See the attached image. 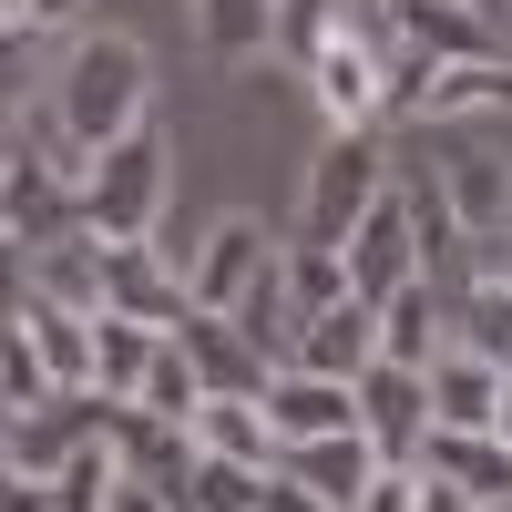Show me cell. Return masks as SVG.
<instances>
[{"mask_svg":"<svg viewBox=\"0 0 512 512\" xmlns=\"http://www.w3.org/2000/svg\"><path fill=\"white\" fill-rule=\"evenodd\" d=\"M134 410H154V420H195V410H205V379H195V359H185L175 328H164V349H154V369H144Z\"/></svg>","mask_w":512,"mask_h":512,"instance_id":"cell-25","label":"cell"},{"mask_svg":"<svg viewBox=\"0 0 512 512\" xmlns=\"http://www.w3.org/2000/svg\"><path fill=\"white\" fill-rule=\"evenodd\" d=\"M195 31L216 62H267L277 52V0H195Z\"/></svg>","mask_w":512,"mask_h":512,"instance_id":"cell-24","label":"cell"},{"mask_svg":"<svg viewBox=\"0 0 512 512\" xmlns=\"http://www.w3.org/2000/svg\"><path fill=\"white\" fill-rule=\"evenodd\" d=\"M256 400H267V431H277V441H328V431H359V379H318V369H297V359H287Z\"/></svg>","mask_w":512,"mask_h":512,"instance_id":"cell-11","label":"cell"},{"mask_svg":"<svg viewBox=\"0 0 512 512\" xmlns=\"http://www.w3.org/2000/svg\"><path fill=\"white\" fill-rule=\"evenodd\" d=\"M472 11H482V21H502V11H512V0H472Z\"/></svg>","mask_w":512,"mask_h":512,"instance_id":"cell-40","label":"cell"},{"mask_svg":"<svg viewBox=\"0 0 512 512\" xmlns=\"http://www.w3.org/2000/svg\"><path fill=\"white\" fill-rule=\"evenodd\" d=\"M492 441L512 451V379H502V410H492Z\"/></svg>","mask_w":512,"mask_h":512,"instance_id":"cell-39","label":"cell"},{"mask_svg":"<svg viewBox=\"0 0 512 512\" xmlns=\"http://www.w3.org/2000/svg\"><path fill=\"white\" fill-rule=\"evenodd\" d=\"M308 93H318V113H328V134H369V123H390V113H379V103H390V72H379V41H369L359 21H338V31L318 41Z\"/></svg>","mask_w":512,"mask_h":512,"instance_id":"cell-4","label":"cell"},{"mask_svg":"<svg viewBox=\"0 0 512 512\" xmlns=\"http://www.w3.org/2000/svg\"><path fill=\"white\" fill-rule=\"evenodd\" d=\"M113 472H123V461H113V441H82V451L62 461V472H52V502H62V512H103Z\"/></svg>","mask_w":512,"mask_h":512,"instance_id":"cell-29","label":"cell"},{"mask_svg":"<svg viewBox=\"0 0 512 512\" xmlns=\"http://www.w3.org/2000/svg\"><path fill=\"white\" fill-rule=\"evenodd\" d=\"M256 492H267V472H246V461H205V451H195L175 512H256Z\"/></svg>","mask_w":512,"mask_h":512,"instance_id":"cell-27","label":"cell"},{"mask_svg":"<svg viewBox=\"0 0 512 512\" xmlns=\"http://www.w3.org/2000/svg\"><path fill=\"white\" fill-rule=\"evenodd\" d=\"M164 195H175V144L134 123V134H113L93 154V175H82V226L113 236V246H144L164 236Z\"/></svg>","mask_w":512,"mask_h":512,"instance_id":"cell-2","label":"cell"},{"mask_svg":"<svg viewBox=\"0 0 512 512\" xmlns=\"http://www.w3.org/2000/svg\"><path fill=\"white\" fill-rule=\"evenodd\" d=\"M359 512H420V461H379L369 492H359Z\"/></svg>","mask_w":512,"mask_h":512,"instance_id":"cell-31","label":"cell"},{"mask_svg":"<svg viewBox=\"0 0 512 512\" xmlns=\"http://www.w3.org/2000/svg\"><path fill=\"white\" fill-rule=\"evenodd\" d=\"M82 226V185L62 175V164H41L11 144V175H0V236H21V246H52Z\"/></svg>","mask_w":512,"mask_h":512,"instance_id":"cell-9","label":"cell"},{"mask_svg":"<svg viewBox=\"0 0 512 512\" xmlns=\"http://www.w3.org/2000/svg\"><path fill=\"white\" fill-rule=\"evenodd\" d=\"M256 512H328L308 482H287V472H267V492H256Z\"/></svg>","mask_w":512,"mask_h":512,"instance_id":"cell-37","label":"cell"},{"mask_svg":"<svg viewBox=\"0 0 512 512\" xmlns=\"http://www.w3.org/2000/svg\"><path fill=\"white\" fill-rule=\"evenodd\" d=\"M287 482H308L328 512H359V492H369V472H379V441L369 431H328V441H287V461H277Z\"/></svg>","mask_w":512,"mask_h":512,"instance_id":"cell-15","label":"cell"},{"mask_svg":"<svg viewBox=\"0 0 512 512\" xmlns=\"http://www.w3.org/2000/svg\"><path fill=\"white\" fill-rule=\"evenodd\" d=\"M0 175H11V134H0Z\"/></svg>","mask_w":512,"mask_h":512,"instance_id":"cell-42","label":"cell"},{"mask_svg":"<svg viewBox=\"0 0 512 512\" xmlns=\"http://www.w3.org/2000/svg\"><path fill=\"white\" fill-rule=\"evenodd\" d=\"M185 359H195V379H205V400H216V390H236V400H256V390H267V379H277V359L267 349H256V338L236 328V318H216V308H185Z\"/></svg>","mask_w":512,"mask_h":512,"instance_id":"cell-12","label":"cell"},{"mask_svg":"<svg viewBox=\"0 0 512 512\" xmlns=\"http://www.w3.org/2000/svg\"><path fill=\"white\" fill-rule=\"evenodd\" d=\"M390 41H410L420 62H482L492 21L472 11V0H390Z\"/></svg>","mask_w":512,"mask_h":512,"instance_id":"cell-16","label":"cell"},{"mask_svg":"<svg viewBox=\"0 0 512 512\" xmlns=\"http://www.w3.org/2000/svg\"><path fill=\"white\" fill-rule=\"evenodd\" d=\"M451 349V287L441 277H410L379 297V359H400V369H431Z\"/></svg>","mask_w":512,"mask_h":512,"instance_id":"cell-13","label":"cell"},{"mask_svg":"<svg viewBox=\"0 0 512 512\" xmlns=\"http://www.w3.org/2000/svg\"><path fill=\"white\" fill-rule=\"evenodd\" d=\"M185 431H195L205 461H246V472H277V461H287V441L267 431V400H236V390H216Z\"/></svg>","mask_w":512,"mask_h":512,"instance_id":"cell-17","label":"cell"},{"mask_svg":"<svg viewBox=\"0 0 512 512\" xmlns=\"http://www.w3.org/2000/svg\"><path fill=\"white\" fill-rule=\"evenodd\" d=\"M338 256H349V297H369V308H379L390 287H410V277H420V226H410V195L390 185V195H379L349 236H338Z\"/></svg>","mask_w":512,"mask_h":512,"instance_id":"cell-8","label":"cell"},{"mask_svg":"<svg viewBox=\"0 0 512 512\" xmlns=\"http://www.w3.org/2000/svg\"><path fill=\"white\" fill-rule=\"evenodd\" d=\"M0 461H11V441H0Z\"/></svg>","mask_w":512,"mask_h":512,"instance_id":"cell-44","label":"cell"},{"mask_svg":"<svg viewBox=\"0 0 512 512\" xmlns=\"http://www.w3.org/2000/svg\"><path fill=\"white\" fill-rule=\"evenodd\" d=\"M0 420H11V379H0Z\"/></svg>","mask_w":512,"mask_h":512,"instance_id":"cell-41","label":"cell"},{"mask_svg":"<svg viewBox=\"0 0 512 512\" xmlns=\"http://www.w3.org/2000/svg\"><path fill=\"white\" fill-rule=\"evenodd\" d=\"M52 103L82 144H113V134H134V123H154V52L134 31H72V52L52 72Z\"/></svg>","mask_w":512,"mask_h":512,"instance_id":"cell-1","label":"cell"},{"mask_svg":"<svg viewBox=\"0 0 512 512\" xmlns=\"http://www.w3.org/2000/svg\"><path fill=\"white\" fill-rule=\"evenodd\" d=\"M0 512H62V502H52V482H41V472L0 461Z\"/></svg>","mask_w":512,"mask_h":512,"instance_id":"cell-32","label":"cell"},{"mask_svg":"<svg viewBox=\"0 0 512 512\" xmlns=\"http://www.w3.org/2000/svg\"><path fill=\"white\" fill-rule=\"evenodd\" d=\"M359 431L379 441V461H420V431H431V379L400 359L359 369Z\"/></svg>","mask_w":512,"mask_h":512,"instance_id":"cell-10","label":"cell"},{"mask_svg":"<svg viewBox=\"0 0 512 512\" xmlns=\"http://www.w3.org/2000/svg\"><path fill=\"white\" fill-rule=\"evenodd\" d=\"M390 185H400V164H390V144H379V123H369V134H328L318 164H308V195H297V236L338 246Z\"/></svg>","mask_w":512,"mask_h":512,"instance_id":"cell-3","label":"cell"},{"mask_svg":"<svg viewBox=\"0 0 512 512\" xmlns=\"http://www.w3.org/2000/svg\"><path fill=\"white\" fill-rule=\"evenodd\" d=\"M451 338L472 359H492L502 379H512V277H492V267H472V287L451 297Z\"/></svg>","mask_w":512,"mask_h":512,"instance_id":"cell-22","label":"cell"},{"mask_svg":"<svg viewBox=\"0 0 512 512\" xmlns=\"http://www.w3.org/2000/svg\"><path fill=\"white\" fill-rule=\"evenodd\" d=\"M420 512H492L482 492H461L451 472H420Z\"/></svg>","mask_w":512,"mask_h":512,"instance_id":"cell-36","label":"cell"},{"mask_svg":"<svg viewBox=\"0 0 512 512\" xmlns=\"http://www.w3.org/2000/svg\"><path fill=\"white\" fill-rule=\"evenodd\" d=\"M21 297H31V246L0 236V318H21Z\"/></svg>","mask_w":512,"mask_h":512,"instance_id":"cell-34","label":"cell"},{"mask_svg":"<svg viewBox=\"0 0 512 512\" xmlns=\"http://www.w3.org/2000/svg\"><path fill=\"white\" fill-rule=\"evenodd\" d=\"M349 297V256L338 246H308V236H287V308L297 318H318V308H338Z\"/></svg>","mask_w":512,"mask_h":512,"instance_id":"cell-26","label":"cell"},{"mask_svg":"<svg viewBox=\"0 0 512 512\" xmlns=\"http://www.w3.org/2000/svg\"><path fill=\"white\" fill-rule=\"evenodd\" d=\"M0 21H21V0H0Z\"/></svg>","mask_w":512,"mask_h":512,"instance_id":"cell-43","label":"cell"},{"mask_svg":"<svg viewBox=\"0 0 512 512\" xmlns=\"http://www.w3.org/2000/svg\"><path fill=\"white\" fill-rule=\"evenodd\" d=\"M103 410H113L103 390H41L31 410H11V420H0V441H11V461H21V472H41V482H52L82 441H103Z\"/></svg>","mask_w":512,"mask_h":512,"instance_id":"cell-7","label":"cell"},{"mask_svg":"<svg viewBox=\"0 0 512 512\" xmlns=\"http://www.w3.org/2000/svg\"><path fill=\"white\" fill-rule=\"evenodd\" d=\"M103 308H123V318H144V328H185V246H164V236H144V246H113L103 236Z\"/></svg>","mask_w":512,"mask_h":512,"instance_id":"cell-6","label":"cell"},{"mask_svg":"<svg viewBox=\"0 0 512 512\" xmlns=\"http://www.w3.org/2000/svg\"><path fill=\"white\" fill-rule=\"evenodd\" d=\"M103 512H175V492H164V482H144V472H113Z\"/></svg>","mask_w":512,"mask_h":512,"instance_id":"cell-33","label":"cell"},{"mask_svg":"<svg viewBox=\"0 0 512 512\" xmlns=\"http://www.w3.org/2000/svg\"><path fill=\"white\" fill-rule=\"evenodd\" d=\"M338 21H349V0H277V62L308 72V62H318V41H328Z\"/></svg>","mask_w":512,"mask_h":512,"instance_id":"cell-28","label":"cell"},{"mask_svg":"<svg viewBox=\"0 0 512 512\" xmlns=\"http://www.w3.org/2000/svg\"><path fill=\"white\" fill-rule=\"evenodd\" d=\"M482 267H492V277H512V236H492V246H482Z\"/></svg>","mask_w":512,"mask_h":512,"instance_id":"cell-38","label":"cell"},{"mask_svg":"<svg viewBox=\"0 0 512 512\" xmlns=\"http://www.w3.org/2000/svg\"><path fill=\"white\" fill-rule=\"evenodd\" d=\"M154 349H164V328L103 308V318H93V390H103V400H134V390H144V369H154Z\"/></svg>","mask_w":512,"mask_h":512,"instance_id":"cell-23","label":"cell"},{"mask_svg":"<svg viewBox=\"0 0 512 512\" xmlns=\"http://www.w3.org/2000/svg\"><path fill=\"white\" fill-rule=\"evenodd\" d=\"M420 472H451L461 492H482L492 512L512 502V451L492 431H420Z\"/></svg>","mask_w":512,"mask_h":512,"instance_id":"cell-20","label":"cell"},{"mask_svg":"<svg viewBox=\"0 0 512 512\" xmlns=\"http://www.w3.org/2000/svg\"><path fill=\"white\" fill-rule=\"evenodd\" d=\"M41 93H52V82L31 72V31H21V21H0V134H11V123H21Z\"/></svg>","mask_w":512,"mask_h":512,"instance_id":"cell-30","label":"cell"},{"mask_svg":"<svg viewBox=\"0 0 512 512\" xmlns=\"http://www.w3.org/2000/svg\"><path fill=\"white\" fill-rule=\"evenodd\" d=\"M277 246H287V236H267L256 216H216V226H205V236L185 246V297L226 318L236 297H246L256 277H267V267H277Z\"/></svg>","mask_w":512,"mask_h":512,"instance_id":"cell-5","label":"cell"},{"mask_svg":"<svg viewBox=\"0 0 512 512\" xmlns=\"http://www.w3.org/2000/svg\"><path fill=\"white\" fill-rule=\"evenodd\" d=\"M21 328H31L41 369H52V390H93V318H82V308H62V297H21Z\"/></svg>","mask_w":512,"mask_h":512,"instance_id":"cell-21","label":"cell"},{"mask_svg":"<svg viewBox=\"0 0 512 512\" xmlns=\"http://www.w3.org/2000/svg\"><path fill=\"white\" fill-rule=\"evenodd\" d=\"M82 11H93V0H21V31H31V41H41V31H93Z\"/></svg>","mask_w":512,"mask_h":512,"instance_id":"cell-35","label":"cell"},{"mask_svg":"<svg viewBox=\"0 0 512 512\" xmlns=\"http://www.w3.org/2000/svg\"><path fill=\"white\" fill-rule=\"evenodd\" d=\"M420 379H431V431H492V410H502V369H492V359H472V349L451 338Z\"/></svg>","mask_w":512,"mask_h":512,"instance_id":"cell-18","label":"cell"},{"mask_svg":"<svg viewBox=\"0 0 512 512\" xmlns=\"http://www.w3.org/2000/svg\"><path fill=\"white\" fill-rule=\"evenodd\" d=\"M287 359L318 369V379H359V369L379 359V308H369V297H338V308L297 318V349H287Z\"/></svg>","mask_w":512,"mask_h":512,"instance_id":"cell-14","label":"cell"},{"mask_svg":"<svg viewBox=\"0 0 512 512\" xmlns=\"http://www.w3.org/2000/svg\"><path fill=\"white\" fill-rule=\"evenodd\" d=\"M31 297H62V308L103 318V236L72 226V236H52V246H31Z\"/></svg>","mask_w":512,"mask_h":512,"instance_id":"cell-19","label":"cell"}]
</instances>
